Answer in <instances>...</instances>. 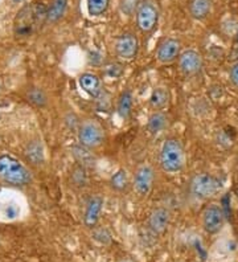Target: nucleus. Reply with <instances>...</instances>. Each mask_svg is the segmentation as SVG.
I'll list each match as a JSON object with an SVG mask.
<instances>
[{"mask_svg":"<svg viewBox=\"0 0 238 262\" xmlns=\"http://www.w3.org/2000/svg\"><path fill=\"white\" fill-rule=\"evenodd\" d=\"M185 162L184 147L179 139L168 138L165 139L160 148V166L163 171L168 173H176L183 169Z\"/></svg>","mask_w":238,"mask_h":262,"instance_id":"f257e3e1","label":"nucleus"},{"mask_svg":"<svg viewBox=\"0 0 238 262\" xmlns=\"http://www.w3.org/2000/svg\"><path fill=\"white\" fill-rule=\"evenodd\" d=\"M0 179L12 186H24L31 182V173L26 166L11 155H0Z\"/></svg>","mask_w":238,"mask_h":262,"instance_id":"f03ea898","label":"nucleus"},{"mask_svg":"<svg viewBox=\"0 0 238 262\" xmlns=\"http://www.w3.org/2000/svg\"><path fill=\"white\" fill-rule=\"evenodd\" d=\"M221 189V182L216 176L210 175L208 172L196 173L190 179L189 191L190 193L197 199L205 200L217 195Z\"/></svg>","mask_w":238,"mask_h":262,"instance_id":"7ed1b4c3","label":"nucleus"},{"mask_svg":"<svg viewBox=\"0 0 238 262\" xmlns=\"http://www.w3.org/2000/svg\"><path fill=\"white\" fill-rule=\"evenodd\" d=\"M105 141V131L98 122L88 119L83 121L78 130V142L85 148L94 150Z\"/></svg>","mask_w":238,"mask_h":262,"instance_id":"20e7f679","label":"nucleus"},{"mask_svg":"<svg viewBox=\"0 0 238 262\" xmlns=\"http://www.w3.org/2000/svg\"><path fill=\"white\" fill-rule=\"evenodd\" d=\"M159 11L151 0H140L137 7V27L140 32L149 33L155 29Z\"/></svg>","mask_w":238,"mask_h":262,"instance_id":"39448f33","label":"nucleus"},{"mask_svg":"<svg viewBox=\"0 0 238 262\" xmlns=\"http://www.w3.org/2000/svg\"><path fill=\"white\" fill-rule=\"evenodd\" d=\"M201 224L208 234L219 233L225 224L224 209L217 204H208L201 213Z\"/></svg>","mask_w":238,"mask_h":262,"instance_id":"423d86ee","label":"nucleus"},{"mask_svg":"<svg viewBox=\"0 0 238 262\" xmlns=\"http://www.w3.org/2000/svg\"><path fill=\"white\" fill-rule=\"evenodd\" d=\"M154 180H155V172L153 167L147 163L140 164L134 175V189L137 191L138 195L146 198L153 189Z\"/></svg>","mask_w":238,"mask_h":262,"instance_id":"0eeeda50","label":"nucleus"},{"mask_svg":"<svg viewBox=\"0 0 238 262\" xmlns=\"http://www.w3.org/2000/svg\"><path fill=\"white\" fill-rule=\"evenodd\" d=\"M115 53L122 60H133L138 55L139 49V42H138L137 36L134 33L126 32L121 35L115 41Z\"/></svg>","mask_w":238,"mask_h":262,"instance_id":"6e6552de","label":"nucleus"},{"mask_svg":"<svg viewBox=\"0 0 238 262\" xmlns=\"http://www.w3.org/2000/svg\"><path fill=\"white\" fill-rule=\"evenodd\" d=\"M181 51V44L178 38H164L156 49V58L162 64H171L176 58H179Z\"/></svg>","mask_w":238,"mask_h":262,"instance_id":"1a4fd4ad","label":"nucleus"},{"mask_svg":"<svg viewBox=\"0 0 238 262\" xmlns=\"http://www.w3.org/2000/svg\"><path fill=\"white\" fill-rule=\"evenodd\" d=\"M38 19L36 15V8H24L17 15L15 23V33L17 37H27L32 33L35 24H37Z\"/></svg>","mask_w":238,"mask_h":262,"instance_id":"9d476101","label":"nucleus"},{"mask_svg":"<svg viewBox=\"0 0 238 262\" xmlns=\"http://www.w3.org/2000/svg\"><path fill=\"white\" fill-rule=\"evenodd\" d=\"M203 67V57L199 52L187 49L179 56V68L185 76H193Z\"/></svg>","mask_w":238,"mask_h":262,"instance_id":"9b49d317","label":"nucleus"},{"mask_svg":"<svg viewBox=\"0 0 238 262\" xmlns=\"http://www.w3.org/2000/svg\"><path fill=\"white\" fill-rule=\"evenodd\" d=\"M169 219H171V216H169V211L167 208H156L149 213L148 228L156 234L164 233L169 225Z\"/></svg>","mask_w":238,"mask_h":262,"instance_id":"f8f14e48","label":"nucleus"},{"mask_svg":"<svg viewBox=\"0 0 238 262\" xmlns=\"http://www.w3.org/2000/svg\"><path fill=\"white\" fill-rule=\"evenodd\" d=\"M102 207H103V199L101 196H93L89 199L86 204L85 213H83V224L88 228H94L97 225L101 216Z\"/></svg>","mask_w":238,"mask_h":262,"instance_id":"ddd939ff","label":"nucleus"},{"mask_svg":"<svg viewBox=\"0 0 238 262\" xmlns=\"http://www.w3.org/2000/svg\"><path fill=\"white\" fill-rule=\"evenodd\" d=\"M78 82L81 89H82L88 96L93 97V98L98 97L99 93H101V80H99L97 74L83 73L82 76L79 77Z\"/></svg>","mask_w":238,"mask_h":262,"instance_id":"4468645a","label":"nucleus"},{"mask_svg":"<svg viewBox=\"0 0 238 262\" xmlns=\"http://www.w3.org/2000/svg\"><path fill=\"white\" fill-rule=\"evenodd\" d=\"M212 11V0H190L189 13L197 20L205 19Z\"/></svg>","mask_w":238,"mask_h":262,"instance_id":"2eb2a0df","label":"nucleus"},{"mask_svg":"<svg viewBox=\"0 0 238 262\" xmlns=\"http://www.w3.org/2000/svg\"><path fill=\"white\" fill-rule=\"evenodd\" d=\"M68 0H52L51 6L47 11V21L56 23L63 16L67 11Z\"/></svg>","mask_w":238,"mask_h":262,"instance_id":"dca6fc26","label":"nucleus"},{"mask_svg":"<svg viewBox=\"0 0 238 262\" xmlns=\"http://www.w3.org/2000/svg\"><path fill=\"white\" fill-rule=\"evenodd\" d=\"M118 114L121 115L123 119H127L131 115L133 112V94L130 90H126L121 94L119 99H118Z\"/></svg>","mask_w":238,"mask_h":262,"instance_id":"f3484780","label":"nucleus"},{"mask_svg":"<svg viewBox=\"0 0 238 262\" xmlns=\"http://www.w3.org/2000/svg\"><path fill=\"white\" fill-rule=\"evenodd\" d=\"M168 90L165 89V88H156V89H154L151 97H149V103H151L154 109L160 110L163 107H165V105L168 103Z\"/></svg>","mask_w":238,"mask_h":262,"instance_id":"a211bd4d","label":"nucleus"},{"mask_svg":"<svg viewBox=\"0 0 238 262\" xmlns=\"http://www.w3.org/2000/svg\"><path fill=\"white\" fill-rule=\"evenodd\" d=\"M167 125H168V119H167L165 114H163L162 112H155L149 115L147 127L153 134H156L159 131L164 130Z\"/></svg>","mask_w":238,"mask_h":262,"instance_id":"6ab92c4d","label":"nucleus"},{"mask_svg":"<svg viewBox=\"0 0 238 262\" xmlns=\"http://www.w3.org/2000/svg\"><path fill=\"white\" fill-rule=\"evenodd\" d=\"M110 186L115 191H124L128 186V175L126 169H118L117 172L110 178Z\"/></svg>","mask_w":238,"mask_h":262,"instance_id":"aec40b11","label":"nucleus"},{"mask_svg":"<svg viewBox=\"0 0 238 262\" xmlns=\"http://www.w3.org/2000/svg\"><path fill=\"white\" fill-rule=\"evenodd\" d=\"M110 0H86L88 11L92 16H101L107 10Z\"/></svg>","mask_w":238,"mask_h":262,"instance_id":"412c9836","label":"nucleus"},{"mask_svg":"<svg viewBox=\"0 0 238 262\" xmlns=\"http://www.w3.org/2000/svg\"><path fill=\"white\" fill-rule=\"evenodd\" d=\"M28 98L32 103L37 106H44L47 102V97L40 89H32L28 93Z\"/></svg>","mask_w":238,"mask_h":262,"instance_id":"4be33fe9","label":"nucleus"},{"mask_svg":"<svg viewBox=\"0 0 238 262\" xmlns=\"http://www.w3.org/2000/svg\"><path fill=\"white\" fill-rule=\"evenodd\" d=\"M229 77H230V81L233 82V85L238 88V62H235V64L230 68V74H229Z\"/></svg>","mask_w":238,"mask_h":262,"instance_id":"5701e85b","label":"nucleus"},{"mask_svg":"<svg viewBox=\"0 0 238 262\" xmlns=\"http://www.w3.org/2000/svg\"><path fill=\"white\" fill-rule=\"evenodd\" d=\"M11 2H12V3H15V4H21L24 0H11Z\"/></svg>","mask_w":238,"mask_h":262,"instance_id":"b1692460","label":"nucleus"},{"mask_svg":"<svg viewBox=\"0 0 238 262\" xmlns=\"http://www.w3.org/2000/svg\"><path fill=\"white\" fill-rule=\"evenodd\" d=\"M119 262H133V261H131V259H128V258H124V259H122V261H119Z\"/></svg>","mask_w":238,"mask_h":262,"instance_id":"393cba45","label":"nucleus"},{"mask_svg":"<svg viewBox=\"0 0 238 262\" xmlns=\"http://www.w3.org/2000/svg\"><path fill=\"white\" fill-rule=\"evenodd\" d=\"M237 42H238V32H237Z\"/></svg>","mask_w":238,"mask_h":262,"instance_id":"a878e982","label":"nucleus"}]
</instances>
